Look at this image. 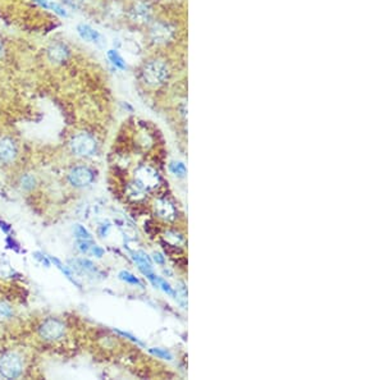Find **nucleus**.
I'll list each match as a JSON object with an SVG mask.
<instances>
[{"instance_id": "f257e3e1", "label": "nucleus", "mask_w": 384, "mask_h": 380, "mask_svg": "<svg viewBox=\"0 0 384 380\" xmlns=\"http://www.w3.org/2000/svg\"><path fill=\"white\" fill-rule=\"evenodd\" d=\"M143 81L150 87H160L169 78V68L163 60H150L141 71Z\"/></svg>"}, {"instance_id": "f03ea898", "label": "nucleus", "mask_w": 384, "mask_h": 380, "mask_svg": "<svg viewBox=\"0 0 384 380\" xmlns=\"http://www.w3.org/2000/svg\"><path fill=\"white\" fill-rule=\"evenodd\" d=\"M72 152L81 158H87V156H93L96 152L97 148V142L96 140L91 136L90 133L82 132L76 135L69 142Z\"/></svg>"}, {"instance_id": "7ed1b4c3", "label": "nucleus", "mask_w": 384, "mask_h": 380, "mask_svg": "<svg viewBox=\"0 0 384 380\" xmlns=\"http://www.w3.org/2000/svg\"><path fill=\"white\" fill-rule=\"evenodd\" d=\"M23 365L17 353L8 352L0 359V374L6 379H16L22 374Z\"/></svg>"}, {"instance_id": "20e7f679", "label": "nucleus", "mask_w": 384, "mask_h": 380, "mask_svg": "<svg viewBox=\"0 0 384 380\" xmlns=\"http://www.w3.org/2000/svg\"><path fill=\"white\" fill-rule=\"evenodd\" d=\"M65 327L62 322H59L56 319H49L47 322H44L39 328V335L44 340H58L64 335Z\"/></svg>"}, {"instance_id": "39448f33", "label": "nucleus", "mask_w": 384, "mask_h": 380, "mask_svg": "<svg viewBox=\"0 0 384 380\" xmlns=\"http://www.w3.org/2000/svg\"><path fill=\"white\" fill-rule=\"evenodd\" d=\"M136 183L141 186L144 190H154L159 185V174L156 170L150 167H140L135 173Z\"/></svg>"}, {"instance_id": "423d86ee", "label": "nucleus", "mask_w": 384, "mask_h": 380, "mask_svg": "<svg viewBox=\"0 0 384 380\" xmlns=\"http://www.w3.org/2000/svg\"><path fill=\"white\" fill-rule=\"evenodd\" d=\"M174 30L167 22H155L150 28V37L155 44H167L172 40Z\"/></svg>"}, {"instance_id": "0eeeda50", "label": "nucleus", "mask_w": 384, "mask_h": 380, "mask_svg": "<svg viewBox=\"0 0 384 380\" xmlns=\"http://www.w3.org/2000/svg\"><path fill=\"white\" fill-rule=\"evenodd\" d=\"M68 178L71 185L78 189H84L94 182V173L93 170L87 167H77L69 172Z\"/></svg>"}, {"instance_id": "6e6552de", "label": "nucleus", "mask_w": 384, "mask_h": 380, "mask_svg": "<svg viewBox=\"0 0 384 380\" xmlns=\"http://www.w3.org/2000/svg\"><path fill=\"white\" fill-rule=\"evenodd\" d=\"M17 156V146L14 141L8 137L0 140V163H12Z\"/></svg>"}, {"instance_id": "1a4fd4ad", "label": "nucleus", "mask_w": 384, "mask_h": 380, "mask_svg": "<svg viewBox=\"0 0 384 380\" xmlns=\"http://www.w3.org/2000/svg\"><path fill=\"white\" fill-rule=\"evenodd\" d=\"M152 10L149 4L146 3H137L132 6L130 12L131 19L136 23H146L151 19Z\"/></svg>"}, {"instance_id": "9d476101", "label": "nucleus", "mask_w": 384, "mask_h": 380, "mask_svg": "<svg viewBox=\"0 0 384 380\" xmlns=\"http://www.w3.org/2000/svg\"><path fill=\"white\" fill-rule=\"evenodd\" d=\"M155 211H156V214H158L160 218H163V219H176V209H174L173 205L167 200L159 198V200L155 201Z\"/></svg>"}, {"instance_id": "9b49d317", "label": "nucleus", "mask_w": 384, "mask_h": 380, "mask_svg": "<svg viewBox=\"0 0 384 380\" xmlns=\"http://www.w3.org/2000/svg\"><path fill=\"white\" fill-rule=\"evenodd\" d=\"M77 31H78V35L81 36V39L85 41H87V43H93V44H96V45H102V36L99 34V32L96 31V30H94V28H91L90 26H87V25H80L77 27Z\"/></svg>"}, {"instance_id": "f8f14e48", "label": "nucleus", "mask_w": 384, "mask_h": 380, "mask_svg": "<svg viewBox=\"0 0 384 380\" xmlns=\"http://www.w3.org/2000/svg\"><path fill=\"white\" fill-rule=\"evenodd\" d=\"M48 54H49V58L51 62L62 63L68 56V49L63 44H54V45L50 47Z\"/></svg>"}, {"instance_id": "ddd939ff", "label": "nucleus", "mask_w": 384, "mask_h": 380, "mask_svg": "<svg viewBox=\"0 0 384 380\" xmlns=\"http://www.w3.org/2000/svg\"><path fill=\"white\" fill-rule=\"evenodd\" d=\"M132 259H134L135 263L139 265V269L143 273L150 272L152 270V263L150 256L144 251H136V252L132 253Z\"/></svg>"}, {"instance_id": "4468645a", "label": "nucleus", "mask_w": 384, "mask_h": 380, "mask_svg": "<svg viewBox=\"0 0 384 380\" xmlns=\"http://www.w3.org/2000/svg\"><path fill=\"white\" fill-rule=\"evenodd\" d=\"M127 193L132 200L136 201L143 200V198L145 197V190H144L141 186L137 185V183H134V185H131L130 187H128Z\"/></svg>"}, {"instance_id": "2eb2a0df", "label": "nucleus", "mask_w": 384, "mask_h": 380, "mask_svg": "<svg viewBox=\"0 0 384 380\" xmlns=\"http://www.w3.org/2000/svg\"><path fill=\"white\" fill-rule=\"evenodd\" d=\"M169 169H171V172L174 174V176L180 177V178H183L187 173L186 165H185L183 163H181V161H173V163H171Z\"/></svg>"}, {"instance_id": "dca6fc26", "label": "nucleus", "mask_w": 384, "mask_h": 380, "mask_svg": "<svg viewBox=\"0 0 384 380\" xmlns=\"http://www.w3.org/2000/svg\"><path fill=\"white\" fill-rule=\"evenodd\" d=\"M76 265H77L78 269H81L82 272L85 273H96V268L93 263H91L90 260H85V259H77L75 261Z\"/></svg>"}, {"instance_id": "f3484780", "label": "nucleus", "mask_w": 384, "mask_h": 380, "mask_svg": "<svg viewBox=\"0 0 384 380\" xmlns=\"http://www.w3.org/2000/svg\"><path fill=\"white\" fill-rule=\"evenodd\" d=\"M174 296H176V300L180 302L181 306L183 307V309H186L187 306V290H186V287L183 285H181V287L177 288V290L174 292Z\"/></svg>"}, {"instance_id": "a211bd4d", "label": "nucleus", "mask_w": 384, "mask_h": 380, "mask_svg": "<svg viewBox=\"0 0 384 380\" xmlns=\"http://www.w3.org/2000/svg\"><path fill=\"white\" fill-rule=\"evenodd\" d=\"M49 260H50V261H51V263L54 264V265H56V268H58V269L60 270V272H62L63 274H64L65 277H67V278L69 279V281L73 282V283H76L75 277H73V274H72V272L68 269V268H67V266L63 265V264L60 263V261H59L58 259H54V257H51V256H49Z\"/></svg>"}, {"instance_id": "6ab92c4d", "label": "nucleus", "mask_w": 384, "mask_h": 380, "mask_svg": "<svg viewBox=\"0 0 384 380\" xmlns=\"http://www.w3.org/2000/svg\"><path fill=\"white\" fill-rule=\"evenodd\" d=\"M108 56L109 59H110V62H112L115 67H118V68H121V69H126V63H124L123 58H122L115 50H110V51H108Z\"/></svg>"}, {"instance_id": "aec40b11", "label": "nucleus", "mask_w": 384, "mask_h": 380, "mask_svg": "<svg viewBox=\"0 0 384 380\" xmlns=\"http://www.w3.org/2000/svg\"><path fill=\"white\" fill-rule=\"evenodd\" d=\"M119 278H121L122 281L130 283V285L143 287V283H141V282H140L139 279H137L134 274H131L130 272H124V270H123V272H121V273H119Z\"/></svg>"}, {"instance_id": "412c9836", "label": "nucleus", "mask_w": 384, "mask_h": 380, "mask_svg": "<svg viewBox=\"0 0 384 380\" xmlns=\"http://www.w3.org/2000/svg\"><path fill=\"white\" fill-rule=\"evenodd\" d=\"M75 235L78 239H87V241L93 239V236L90 235V232L87 229H85V227H82L81 224H76L75 226Z\"/></svg>"}, {"instance_id": "4be33fe9", "label": "nucleus", "mask_w": 384, "mask_h": 380, "mask_svg": "<svg viewBox=\"0 0 384 380\" xmlns=\"http://www.w3.org/2000/svg\"><path fill=\"white\" fill-rule=\"evenodd\" d=\"M149 352L151 353V355L159 357V359H163V360H172L173 359L172 353L164 348H150Z\"/></svg>"}, {"instance_id": "5701e85b", "label": "nucleus", "mask_w": 384, "mask_h": 380, "mask_svg": "<svg viewBox=\"0 0 384 380\" xmlns=\"http://www.w3.org/2000/svg\"><path fill=\"white\" fill-rule=\"evenodd\" d=\"M77 244H78V250H80L81 252H84V253L90 252L91 247H93V244H91V242L87 241V239H78Z\"/></svg>"}, {"instance_id": "b1692460", "label": "nucleus", "mask_w": 384, "mask_h": 380, "mask_svg": "<svg viewBox=\"0 0 384 380\" xmlns=\"http://www.w3.org/2000/svg\"><path fill=\"white\" fill-rule=\"evenodd\" d=\"M35 185V178L32 176H30V174H27V176H25L23 178H22V187L25 190H30L32 189Z\"/></svg>"}, {"instance_id": "393cba45", "label": "nucleus", "mask_w": 384, "mask_h": 380, "mask_svg": "<svg viewBox=\"0 0 384 380\" xmlns=\"http://www.w3.org/2000/svg\"><path fill=\"white\" fill-rule=\"evenodd\" d=\"M62 1L67 6L72 8V9H78V8H81L82 3H84V0H62Z\"/></svg>"}, {"instance_id": "a878e982", "label": "nucleus", "mask_w": 384, "mask_h": 380, "mask_svg": "<svg viewBox=\"0 0 384 380\" xmlns=\"http://www.w3.org/2000/svg\"><path fill=\"white\" fill-rule=\"evenodd\" d=\"M117 333H119V334H121V335H123V337H127V338H130V339L132 340V342H135V343L140 344V346H143V342H141V340H139V339H137L136 337H134V335H132V334H130V333H126V332H122V331H117Z\"/></svg>"}, {"instance_id": "bb28decb", "label": "nucleus", "mask_w": 384, "mask_h": 380, "mask_svg": "<svg viewBox=\"0 0 384 380\" xmlns=\"http://www.w3.org/2000/svg\"><path fill=\"white\" fill-rule=\"evenodd\" d=\"M90 252H93L94 255H95V256L101 257L102 253H104V250H102V248H100L99 246H96V244H93V247H91Z\"/></svg>"}, {"instance_id": "cd10ccee", "label": "nucleus", "mask_w": 384, "mask_h": 380, "mask_svg": "<svg viewBox=\"0 0 384 380\" xmlns=\"http://www.w3.org/2000/svg\"><path fill=\"white\" fill-rule=\"evenodd\" d=\"M0 315L10 316L12 315V311H10L9 307L5 306V305H0Z\"/></svg>"}, {"instance_id": "c85d7f7f", "label": "nucleus", "mask_w": 384, "mask_h": 380, "mask_svg": "<svg viewBox=\"0 0 384 380\" xmlns=\"http://www.w3.org/2000/svg\"><path fill=\"white\" fill-rule=\"evenodd\" d=\"M154 260L158 264H164V257L161 256L160 253H154Z\"/></svg>"}, {"instance_id": "c756f323", "label": "nucleus", "mask_w": 384, "mask_h": 380, "mask_svg": "<svg viewBox=\"0 0 384 380\" xmlns=\"http://www.w3.org/2000/svg\"><path fill=\"white\" fill-rule=\"evenodd\" d=\"M3 55V45H1V43H0V56Z\"/></svg>"}]
</instances>
